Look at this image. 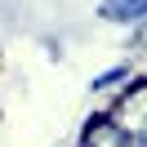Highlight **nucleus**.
Segmentation results:
<instances>
[{"instance_id": "3", "label": "nucleus", "mask_w": 147, "mask_h": 147, "mask_svg": "<svg viewBox=\"0 0 147 147\" xmlns=\"http://www.w3.org/2000/svg\"><path fill=\"white\" fill-rule=\"evenodd\" d=\"M129 80H134V67H129V63H116V67H107V71L94 76L89 89H94V94H111V89H125Z\"/></svg>"}, {"instance_id": "1", "label": "nucleus", "mask_w": 147, "mask_h": 147, "mask_svg": "<svg viewBox=\"0 0 147 147\" xmlns=\"http://www.w3.org/2000/svg\"><path fill=\"white\" fill-rule=\"evenodd\" d=\"M107 120L120 129L125 147H147V76L120 89V98L107 107Z\"/></svg>"}, {"instance_id": "2", "label": "nucleus", "mask_w": 147, "mask_h": 147, "mask_svg": "<svg viewBox=\"0 0 147 147\" xmlns=\"http://www.w3.org/2000/svg\"><path fill=\"white\" fill-rule=\"evenodd\" d=\"M98 18L111 27H143L147 22V0H102Z\"/></svg>"}]
</instances>
